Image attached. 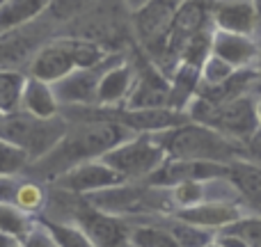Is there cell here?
I'll return each mask as SVG.
<instances>
[{
	"mask_svg": "<svg viewBox=\"0 0 261 247\" xmlns=\"http://www.w3.org/2000/svg\"><path fill=\"white\" fill-rule=\"evenodd\" d=\"M184 115L170 108H156V110H124L115 117V122L126 126L128 130H170L176 126H184Z\"/></svg>",
	"mask_w": 261,
	"mask_h": 247,
	"instance_id": "14",
	"label": "cell"
},
{
	"mask_svg": "<svg viewBox=\"0 0 261 247\" xmlns=\"http://www.w3.org/2000/svg\"><path fill=\"white\" fill-rule=\"evenodd\" d=\"M103 165L122 174L124 179L128 176H151L158 167L165 162V151L158 144L156 138H130L128 142L115 147L101 158Z\"/></svg>",
	"mask_w": 261,
	"mask_h": 247,
	"instance_id": "5",
	"label": "cell"
},
{
	"mask_svg": "<svg viewBox=\"0 0 261 247\" xmlns=\"http://www.w3.org/2000/svg\"><path fill=\"white\" fill-rule=\"evenodd\" d=\"M204 21H206V12L202 5L197 3H184L179 5L174 14V21L170 25V35H167V44H165V53H181L186 44L193 39L197 32H202Z\"/></svg>",
	"mask_w": 261,
	"mask_h": 247,
	"instance_id": "13",
	"label": "cell"
},
{
	"mask_svg": "<svg viewBox=\"0 0 261 247\" xmlns=\"http://www.w3.org/2000/svg\"><path fill=\"white\" fill-rule=\"evenodd\" d=\"M69 130V122L58 115L53 119H37L25 113L7 115L0 124V140L25 153L28 162L48 158Z\"/></svg>",
	"mask_w": 261,
	"mask_h": 247,
	"instance_id": "3",
	"label": "cell"
},
{
	"mask_svg": "<svg viewBox=\"0 0 261 247\" xmlns=\"http://www.w3.org/2000/svg\"><path fill=\"white\" fill-rule=\"evenodd\" d=\"M156 108H170V83L153 67H147L140 73L133 90H130L126 99V110H156Z\"/></svg>",
	"mask_w": 261,
	"mask_h": 247,
	"instance_id": "12",
	"label": "cell"
},
{
	"mask_svg": "<svg viewBox=\"0 0 261 247\" xmlns=\"http://www.w3.org/2000/svg\"><path fill=\"white\" fill-rule=\"evenodd\" d=\"M229 181L243 197L261 202V167L245 160H234L229 165Z\"/></svg>",
	"mask_w": 261,
	"mask_h": 247,
	"instance_id": "21",
	"label": "cell"
},
{
	"mask_svg": "<svg viewBox=\"0 0 261 247\" xmlns=\"http://www.w3.org/2000/svg\"><path fill=\"white\" fill-rule=\"evenodd\" d=\"M25 165H28L25 153L0 140V179H9V176L18 174Z\"/></svg>",
	"mask_w": 261,
	"mask_h": 247,
	"instance_id": "30",
	"label": "cell"
},
{
	"mask_svg": "<svg viewBox=\"0 0 261 247\" xmlns=\"http://www.w3.org/2000/svg\"><path fill=\"white\" fill-rule=\"evenodd\" d=\"M78 229L90 238L94 247H124L128 240V229L115 215L101 213L92 206L78 208Z\"/></svg>",
	"mask_w": 261,
	"mask_h": 247,
	"instance_id": "8",
	"label": "cell"
},
{
	"mask_svg": "<svg viewBox=\"0 0 261 247\" xmlns=\"http://www.w3.org/2000/svg\"><path fill=\"white\" fill-rule=\"evenodd\" d=\"M158 144L163 147L165 156L172 160H195V162H218V165H231L234 158L241 156L236 142L222 138L213 128L199 124H184L170 128L158 135Z\"/></svg>",
	"mask_w": 261,
	"mask_h": 247,
	"instance_id": "2",
	"label": "cell"
},
{
	"mask_svg": "<svg viewBox=\"0 0 261 247\" xmlns=\"http://www.w3.org/2000/svg\"><path fill=\"white\" fill-rule=\"evenodd\" d=\"M48 7L46 0H3L0 3V35L25 25Z\"/></svg>",
	"mask_w": 261,
	"mask_h": 247,
	"instance_id": "20",
	"label": "cell"
},
{
	"mask_svg": "<svg viewBox=\"0 0 261 247\" xmlns=\"http://www.w3.org/2000/svg\"><path fill=\"white\" fill-rule=\"evenodd\" d=\"M213 55L220 58L222 62H227L229 67H243V64H250L254 58H257V46H254L252 39L243 35H231V32H216L211 41Z\"/></svg>",
	"mask_w": 261,
	"mask_h": 247,
	"instance_id": "16",
	"label": "cell"
},
{
	"mask_svg": "<svg viewBox=\"0 0 261 247\" xmlns=\"http://www.w3.org/2000/svg\"><path fill=\"white\" fill-rule=\"evenodd\" d=\"M257 117H259V124H261V101L257 103Z\"/></svg>",
	"mask_w": 261,
	"mask_h": 247,
	"instance_id": "37",
	"label": "cell"
},
{
	"mask_svg": "<svg viewBox=\"0 0 261 247\" xmlns=\"http://www.w3.org/2000/svg\"><path fill=\"white\" fill-rule=\"evenodd\" d=\"M126 179L122 174L110 170L101 160H90V162L73 165L67 172H62L55 179V188L64 190V193H73V195H85V193L94 195V193H101V190L117 188Z\"/></svg>",
	"mask_w": 261,
	"mask_h": 247,
	"instance_id": "6",
	"label": "cell"
},
{
	"mask_svg": "<svg viewBox=\"0 0 261 247\" xmlns=\"http://www.w3.org/2000/svg\"><path fill=\"white\" fill-rule=\"evenodd\" d=\"M208 50H211V37L204 35V32H197V35L181 48L184 64L186 67H193V69L204 67V62L208 60Z\"/></svg>",
	"mask_w": 261,
	"mask_h": 247,
	"instance_id": "28",
	"label": "cell"
},
{
	"mask_svg": "<svg viewBox=\"0 0 261 247\" xmlns=\"http://www.w3.org/2000/svg\"><path fill=\"white\" fill-rule=\"evenodd\" d=\"M21 247H58V245H55V240L50 238L44 227H35V229H30V234H28V238L23 240Z\"/></svg>",
	"mask_w": 261,
	"mask_h": 247,
	"instance_id": "34",
	"label": "cell"
},
{
	"mask_svg": "<svg viewBox=\"0 0 261 247\" xmlns=\"http://www.w3.org/2000/svg\"><path fill=\"white\" fill-rule=\"evenodd\" d=\"M190 117L199 126L213 128L231 142H248L259 130L257 103L250 96H241L222 105H213L204 99H197L190 108Z\"/></svg>",
	"mask_w": 261,
	"mask_h": 247,
	"instance_id": "4",
	"label": "cell"
},
{
	"mask_svg": "<svg viewBox=\"0 0 261 247\" xmlns=\"http://www.w3.org/2000/svg\"><path fill=\"white\" fill-rule=\"evenodd\" d=\"M21 113L37 119H53L60 115V103L55 99L53 85L41 83L37 78H25L21 94Z\"/></svg>",
	"mask_w": 261,
	"mask_h": 247,
	"instance_id": "15",
	"label": "cell"
},
{
	"mask_svg": "<svg viewBox=\"0 0 261 247\" xmlns=\"http://www.w3.org/2000/svg\"><path fill=\"white\" fill-rule=\"evenodd\" d=\"M67 41V48L71 53L73 67L76 69H96L103 62V50L101 46L92 44L85 39H64Z\"/></svg>",
	"mask_w": 261,
	"mask_h": 247,
	"instance_id": "25",
	"label": "cell"
},
{
	"mask_svg": "<svg viewBox=\"0 0 261 247\" xmlns=\"http://www.w3.org/2000/svg\"><path fill=\"white\" fill-rule=\"evenodd\" d=\"M71 71H76V67H73L71 53H69L64 39L50 41V44L41 46L30 64V78H37V80L48 83V85L60 83Z\"/></svg>",
	"mask_w": 261,
	"mask_h": 247,
	"instance_id": "10",
	"label": "cell"
},
{
	"mask_svg": "<svg viewBox=\"0 0 261 247\" xmlns=\"http://www.w3.org/2000/svg\"><path fill=\"white\" fill-rule=\"evenodd\" d=\"M172 236L179 243V247H208V243H211V234L199 231L197 227L186 225V222H174Z\"/></svg>",
	"mask_w": 261,
	"mask_h": 247,
	"instance_id": "29",
	"label": "cell"
},
{
	"mask_svg": "<svg viewBox=\"0 0 261 247\" xmlns=\"http://www.w3.org/2000/svg\"><path fill=\"white\" fill-rule=\"evenodd\" d=\"M0 3H3V0H0Z\"/></svg>",
	"mask_w": 261,
	"mask_h": 247,
	"instance_id": "39",
	"label": "cell"
},
{
	"mask_svg": "<svg viewBox=\"0 0 261 247\" xmlns=\"http://www.w3.org/2000/svg\"><path fill=\"white\" fill-rule=\"evenodd\" d=\"M176 9H179L176 3H149L138 12L135 16L138 32L149 50L165 53L167 35H170V25L174 21Z\"/></svg>",
	"mask_w": 261,
	"mask_h": 247,
	"instance_id": "9",
	"label": "cell"
},
{
	"mask_svg": "<svg viewBox=\"0 0 261 247\" xmlns=\"http://www.w3.org/2000/svg\"><path fill=\"white\" fill-rule=\"evenodd\" d=\"M3 119H5V115H3V113H0V124H3Z\"/></svg>",
	"mask_w": 261,
	"mask_h": 247,
	"instance_id": "38",
	"label": "cell"
},
{
	"mask_svg": "<svg viewBox=\"0 0 261 247\" xmlns=\"http://www.w3.org/2000/svg\"><path fill=\"white\" fill-rule=\"evenodd\" d=\"M216 23L220 25L222 32L248 37L254 30L257 23V12L252 3H227L220 5L216 12Z\"/></svg>",
	"mask_w": 261,
	"mask_h": 247,
	"instance_id": "19",
	"label": "cell"
},
{
	"mask_svg": "<svg viewBox=\"0 0 261 247\" xmlns=\"http://www.w3.org/2000/svg\"><path fill=\"white\" fill-rule=\"evenodd\" d=\"M130 135H133V130L117 124L115 119L85 117L73 126H69L60 147L48 158H44V160L53 162V165H62L64 172H67L69 167L81 165V162H90L92 158L101 160L115 147L128 142Z\"/></svg>",
	"mask_w": 261,
	"mask_h": 247,
	"instance_id": "1",
	"label": "cell"
},
{
	"mask_svg": "<svg viewBox=\"0 0 261 247\" xmlns=\"http://www.w3.org/2000/svg\"><path fill=\"white\" fill-rule=\"evenodd\" d=\"M0 234L14 236L23 243L30 234V222H28V215L21 213L14 204H5L0 202Z\"/></svg>",
	"mask_w": 261,
	"mask_h": 247,
	"instance_id": "24",
	"label": "cell"
},
{
	"mask_svg": "<svg viewBox=\"0 0 261 247\" xmlns=\"http://www.w3.org/2000/svg\"><path fill=\"white\" fill-rule=\"evenodd\" d=\"M181 222L193 227H229L241 220L239 208L227 204H197L193 208H184L176 213Z\"/></svg>",
	"mask_w": 261,
	"mask_h": 247,
	"instance_id": "17",
	"label": "cell"
},
{
	"mask_svg": "<svg viewBox=\"0 0 261 247\" xmlns=\"http://www.w3.org/2000/svg\"><path fill=\"white\" fill-rule=\"evenodd\" d=\"M25 76L16 69H0V113L7 117L21 110V94Z\"/></svg>",
	"mask_w": 261,
	"mask_h": 247,
	"instance_id": "22",
	"label": "cell"
},
{
	"mask_svg": "<svg viewBox=\"0 0 261 247\" xmlns=\"http://www.w3.org/2000/svg\"><path fill=\"white\" fill-rule=\"evenodd\" d=\"M130 243L135 247H179L170 231L156 229V227H138L130 231Z\"/></svg>",
	"mask_w": 261,
	"mask_h": 247,
	"instance_id": "27",
	"label": "cell"
},
{
	"mask_svg": "<svg viewBox=\"0 0 261 247\" xmlns=\"http://www.w3.org/2000/svg\"><path fill=\"white\" fill-rule=\"evenodd\" d=\"M231 76H234V67H229L216 55H208V60L204 62V87H218Z\"/></svg>",
	"mask_w": 261,
	"mask_h": 247,
	"instance_id": "32",
	"label": "cell"
},
{
	"mask_svg": "<svg viewBox=\"0 0 261 247\" xmlns=\"http://www.w3.org/2000/svg\"><path fill=\"white\" fill-rule=\"evenodd\" d=\"M23 243L14 236H7V234H0V247H21Z\"/></svg>",
	"mask_w": 261,
	"mask_h": 247,
	"instance_id": "36",
	"label": "cell"
},
{
	"mask_svg": "<svg viewBox=\"0 0 261 247\" xmlns=\"http://www.w3.org/2000/svg\"><path fill=\"white\" fill-rule=\"evenodd\" d=\"M44 202H46V195H44V190H41V185L32 183V181H23V183H18L16 197H14V206H16L21 213L30 215V213L41 211Z\"/></svg>",
	"mask_w": 261,
	"mask_h": 247,
	"instance_id": "26",
	"label": "cell"
},
{
	"mask_svg": "<svg viewBox=\"0 0 261 247\" xmlns=\"http://www.w3.org/2000/svg\"><path fill=\"white\" fill-rule=\"evenodd\" d=\"M204 193H206V190H204L202 183H181V185H176L174 199L181 206L193 208V206H197V202H202Z\"/></svg>",
	"mask_w": 261,
	"mask_h": 247,
	"instance_id": "33",
	"label": "cell"
},
{
	"mask_svg": "<svg viewBox=\"0 0 261 247\" xmlns=\"http://www.w3.org/2000/svg\"><path fill=\"white\" fill-rule=\"evenodd\" d=\"M229 176V165H218V162H195V160H172L163 162L151 176L149 185L156 188H176L181 183H202L208 179H220Z\"/></svg>",
	"mask_w": 261,
	"mask_h": 247,
	"instance_id": "7",
	"label": "cell"
},
{
	"mask_svg": "<svg viewBox=\"0 0 261 247\" xmlns=\"http://www.w3.org/2000/svg\"><path fill=\"white\" fill-rule=\"evenodd\" d=\"M41 227L48 231V236L55 240V245H58V247H94L90 243V238H87V236L83 234L76 225L55 222V220L53 222L44 220V222H41Z\"/></svg>",
	"mask_w": 261,
	"mask_h": 247,
	"instance_id": "23",
	"label": "cell"
},
{
	"mask_svg": "<svg viewBox=\"0 0 261 247\" xmlns=\"http://www.w3.org/2000/svg\"><path fill=\"white\" fill-rule=\"evenodd\" d=\"M245 144H248V156L252 158V165L261 167V128Z\"/></svg>",
	"mask_w": 261,
	"mask_h": 247,
	"instance_id": "35",
	"label": "cell"
},
{
	"mask_svg": "<svg viewBox=\"0 0 261 247\" xmlns=\"http://www.w3.org/2000/svg\"><path fill=\"white\" fill-rule=\"evenodd\" d=\"M225 234L243 240L245 247H261V220H239L227 227Z\"/></svg>",
	"mask_w": 261,
	"mask_h": 247,
	"instance_id": "31",
	"label": "cell"
},
{
	"mask_svg": "<svg viewBox=\"0 0 261 247\" xmlns=\"http://www.w3.org/2000/svg\"><path fill=\"white\" fill-rule=\"evenodd\" d=\"M133 69L126 64L113 67L101 73L99 92H96V103L99 105H115L117 101L126 99L133 90Z\"/></svg>",
	"mask_w": 261,
	"mask_h": 247,
	"instance_id": "18",
	"label": "cell"
},
{
	"mask_svg": "<svg viewBox=\"0 0 261 247\" xmlns=\"http://www.w3.org/2000/svg\"><path fill=\"white\" fill-rule=\"evenodd\" d=\"M101 71L99 69H76L67 78L53 85L55 99L60 105H99L96 92H99Z\"/></svg>",
	"mask_w": 261,
	"mask_h": 247,
	"instance_id": "11",
	"label": "cell"
}]
</instances>
